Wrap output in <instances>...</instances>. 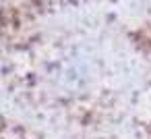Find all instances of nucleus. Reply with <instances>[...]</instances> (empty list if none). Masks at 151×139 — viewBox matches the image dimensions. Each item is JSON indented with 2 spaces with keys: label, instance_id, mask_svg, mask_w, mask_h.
Wrapping results in <instances>:
<instances>
[{
  "label": "nucleus",
  "instance_id": "obj_1",
  "mask_svg": "<svg viewBox=\"0 0 151 139\" xmlns=\"http://www.w3.org/2000/svg\"><path fill=\"white\" fill-rule=\"evenodd\" d=\"M6 93L29 120L75 139L112 133L122 110V91L91 50H27L4 73Z\"/></svg>",
  "mask_w": 151,
  "mask_h": 139
},
{
  "label": "nucleus",
  "instance_id": "obj_3",
  "mask_svg": "<svg viewBox=\"0 0 151 139\" xmlns=\"http://www.w3.org/2000/svg\"><path fill=\"white\" fill-rule=\"evenodd\" d=\"M89 139H120V137H116L114 133H104V135H95V137H89Z\"/></svg>",
  "mask_w": 151,
  "mask_h": 139
},
{
  "label": "nucleus",
  "instance_id": "obj_2",
  "mask_svg": "<svg viewBox=\"0 0 151 139\" xmlns=\"http://www.w3.org/2000/svg\"><path fill=\"white\" fill-rule=\"evenodd\" d=\"M0 139H50V135L27 116L0 108Z\"/></svg>",
  "mask_w": 151,
  "mask_h": 139
}]
</instances>
